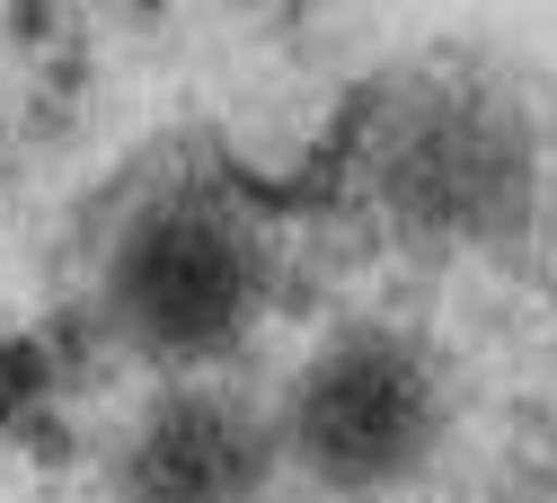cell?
I'll return each instance as SVG.
<instances>
[{
	"mask_svg": "<svg viewBox=\"0 0 557 503\" xmlns=\"http://www.w3.org/2000/svg\"><path fill=\"white\" fill-rule=\"evenodd\" d=\"M434 424V389L416 372V353H398L389 336H355L336 344L327 363L301 380V406H293V433L310 451L319 477H389L416 460Z\"/></svg>",
	"mask_w": 557,
	"mask_h": 503,
	"instance_id": "1",
	"label": "cell"
}]
</instances>
